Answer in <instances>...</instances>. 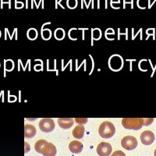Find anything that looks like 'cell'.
<instances>
[{
    "instance_id": "cell-13",
    "label": "cell",
    "mask_w": 156,
    "mask_h": 156,
    "mask_svg": "<svg viewBox=\"0 0 156 156\" xmlns=\"http://www.w3.org/2000/svg\"><path fill=\"white\" fill-rule=\"evenodd\" d=\"M67 5L69 8H75L77 5V1L76 0H68Z\"/></svg>"
},
{
    "instance_id": "cell-6",
    "label": "cell",
    "mask_w": 156,
    "mask_h": 156,
    "mask_svg": "<svg viewBox=\"0 0 156 156\" xmlns=\"http://www.w3.org/2000/svg\"><path fill=\"white\" fill-rule=\"evenodd\" d=\"M154 134L151 130H145L140 134V140L144 145H150L154 141Z\"/></svg>"
},
{
    "instance_id": "cell-7",
    "label": "cell",
    "mask_w": 156,
    "mask_h": 156,
    "mask_svg": "<svg viewBox=\"0 0 156 156\" xmlns=\"http://www.w3.org/2000/svg\"><path fill=\"white\" fill-rule=\"evenodd\" d=\"M69 149L71 152L74 154L80 153L83 150V144L78 140H73L69 143Z\"/></svg>"
},
{
    "instance_id": "cell-14",
    "label": "cell",
    "mask_w": 156,
    "mask_h": 156,
    "mask_svg": "<svg viewBox=\"0 0 156 156\" xmlns=\"http://www.w3.org/2000/svg\"><path fill=\"white\" fill-rule=\"evenodd\" d=\"M5 68H6L8 70L12 69V68H13V62H12L11 61H7V62H5Z\"/></svg>"
},
{
    "instance_id": "cell-11",
    "label": "cell",
    "mask_w": 156,
    "mask_h": 156,
    "mask_svg": "<svg viewBox=\"0 0 156 156\" xmlns=\"http://www.w3.org/2000/svg\"><path fill=\"white\" fill-rule=\"evenodd\" d=\"M84 132H85V128L83 127V125H78L73 129V136L76 139H81L83 138Z\"/></svg>"
},
{
    "instance_id": "cell-10",
    "label": "cell",
    "mask_w": 156,
    "mask_h": 156,
    "mask_svg": "<svg viewBox=\"0 0 156 156\" xmlns=\"http://www.w3.org/2000/svg\"><path fill=\"white\" fill-rule=\"evenodd\" d=\"M25 131L24 136L26 138H31L36 134V128L34 126L31 124H26L25 125Z\"/></svg>"
},
{
    "instance_id": "cell-8",
    "label": "cell",
    "mask_w": 156,
    "mask_h": 156,
    "mask_svg": "<svg viewBox=\"0 0 156 156\" xmlns=\"http://www.w3.org/2000/svg\"><path fill=\"white\" fill-rule=\"evenodd\" d=\"M57 153L56 147H55L53 144L48 142L45 147L44 148L42 151V154L44 156H55Z\"/></svg>"
},
{
    "instance_id": "cell-12",
    "label": "cell",
    "mask_w": 156,
    "mask_h": 156,
    "mask_svg": "<svg viewBox=\"0 0 156 156\" xmlns=\"http://www.w3.org/2000/svg\"><path fill=\"white\" fill-rule=\"evenodd\" d=\"M48 142L45 140H37V142L34 144V149H35V151H37V153H40V154H42V151L44 150V148L45 147V146L47 145Z\"/></svg>"
},
{
    "instance_id": "cell-2",
    "label": "cell",
    "mask_w": 156,
    "mask_h": 156,
    "mask_svg": "<svg viewBox=\"0 0 156 156\" xmlns=\"http://www.w3.org/2000/svg\"><path fill=\"white\" fill-rule=\"evenodd\" d=\"M122 126L128 129L138 130L144 125V119L141 118H124L122 119Z\"/></svg>"
},
{
    "instance_id": "cell-9",
    "label": "cell",
    "mask_w": 156,
    "mask_h": 156,
    "mask_svg": "<svg viewBox=\"0 0 156 156\" xmlns=\"http://www.w3.org/2000/svg\"><path fill=\"white\" fill-rule=\"evenodd\" d=\"M58 123L62 129H69L73 125L74 120L71 118H60L58 119Z\"/></svg>"
},
{
    "instance_id": "cell-5",
    "label": "cell",
    "mask_w": 156,
    "mask_h": 156,
    "mask_svg": "<svg viewBox=\"0 0 156 156\" xmlns=\"http://www.w3.org/2000/svg\"><path fill=\"white\" fill-rule=\"evenodd\" d=\"M112 147L109 143L101 142L97 147V153L99 156H108L111 154Z\"/></svg>"
},
{
    "instance_id": "cell-3",
    "label": "cell",
    "mask_w": 156,
    "mask_h": 156,
    "mask_svg": "<svg viewBox=\"0 0 156 156\" xmlns=\"http://www.w3.org/2000/svg\"><path fill=\"white\" fill-rule=\"evenodd\" d=\"M121 145L127 151H131L137 147V140L133 136H126L121 140Z\"/></svg>"
},
{
    "instance_id": "cell-1",
    "label": "cell",
    "mask_w": 156,
    "mask_h": 156,
    "mask_svg": "<svg viewBox=\"0 0 156 156\" xmlns=\"http://www.w3.org/2000/svg\"><path fill=\"white\" fill-rule=\"evenodd\" d=\"M115 133V126L111 122L105 121L101 122L98 129V133L102 138H111Z\"/></svg>"
},
{
    "instance_id": "cell-17",
    "label": "cell",
    "mask_w": 156,
    "mask_h": 156,
    "mask_svg": "<svg viewBox=\"0 0 156 156\" xmlns=\"http://www.w3.org/2000/svg\"><path fill=\"white\" fill-rule=\"evenodd\" d=\"M75 121L78 123H82V124H84L87 122V119H75Z\"/></svg>"
},
{
    "instance_id": "cell-18",
    "label": "cell",
    "mask_w": 156,
    "mask_h": 156,
    "mask_svg": "<svg viewBox=\"0 0 156 156\" xmlns=\"http://www.w3.org/2000/svg\"><path fill=\"white\" fill-rule=\"evenodd\" d=\"M154 155L156 156V149H155V151H154Z\"/></svg>"
},
{
    "instance_id": "cell-16",
    "label": "cell",
    "mask_w": 156,
    "mask_h": 156,
    "mask_svg": "<svg viewBox=\"0 0 156 156\" xmlns=\"http://www.w3.org/2000/svg\"><path fill=\"white\" fill-rule=\"evenodd\" d=\"M154 121V119H144V125L145 126H148V125L151 124L152 122Z\"/></svg>"
},
{
    "instance_id": "cell-15",
    "label": "cell",
    "mask_w": 156,
    "mask_h": 156,
    "mask_svg": "<svg viewBox=\"0 0 156 156\" xmlns=\"http://www.w3.org/2000/svg\"><path fill=\"white\" fill-rule=\"evenodd\" d=\"M111 156H126V154L122 151H115L111 154Z\"/></svg>"
},
{
    "instance_id": "cell-4",
    "label": "cell",
    "mask_w": 156,
    "mask_h": 156,
    "mask_svg": "<svg viewBox=\"0 0 156 156\" xmlns=\"http://www.w3.org/2000/svg\"><path fill=\"white\" fill-rule=\"evenodd\" d=\"M39 128L41 131L44 133H49L51 132L55 128V122L52 119H42L39 122Z\"/></svg>"
}]
</instances>
